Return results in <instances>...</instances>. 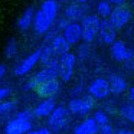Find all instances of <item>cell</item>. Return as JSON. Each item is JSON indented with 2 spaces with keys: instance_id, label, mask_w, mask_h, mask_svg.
<instances>
[{
  "instance_id": "obj_1",
  "label": "cell",
  "mask_w": 134,
  "mask_h": 134,
  "mask_svg": "<svg viewBox=\"0 0 134 134\" xmlns=\"http://www.w3.org/2000/svg\"><path fill=\"white\" fill-rule=\"evenodd\" d=\"M58 76V64L52 65V66H46L45 69H42L41 72H38L26 85H25V90H36L39 85L45 84L48 81H52V79H56Z\"/></svg>"
},
{
  "instance_id": "obj_2",
  "label": "cell",
  "mask_w": 134,
  "mask_h": 134,
  "mask_svg": "<svg viewBox=\"0 0 134 134\" xmlns=\"http://www.w3.org/2000/svg\"><path fill=\"white\" fill-rule=\"evenodd\" d=\"M74 69H75V55L74 53L68 52L58 59V75L64 82H68L71 79Z\"/></svg>"
},
{
  "instance_id": "obj_3",
  "label": "cell",
  "mask_w": 134,
  "mask_h": 134,
  "mask_svg": "<svg viewBox=\"0 0 134 134\" xmlns=\"http://www.w3.org/2000/svg\"><path fill=\"white\" fill-rule=\"evenodd\" d=\"M81 29H82V39H84L87 43L92 42L95 39V36L98 35V29H99V19L98 16L95 15H91L84 18L81 25Z\"/></svg>"
},
{
  "instance_id": "obj_4",
  "label": "cell",
  "mask_w": 134,
  "mask_h": 134,
  "mask_svg": "<svg viewBox=\"0 0 134 134\" xmlns=\"http://www.w3.org/2000/svg\"><path fill=\"white\" fill-rule=\"evenodd\" d=\"M48 117H49L48 124L51 127V131H61L68 124V110L65 107H55Z\"/></svg>"
},
{
  "instance_id": "obj_5",
  "label": "cell",
  "mask_w": 134,
  "mask_h": 134,
  "mask_svg": "<svg viewBox=\"0 0 134 134\" xmlns=\"http://www.w3.org/2000/svg\"><path fill=\"white\" fill-rule=\"evenodd\" d=\"M94 107V99L92 97L87 98H74L68 104V110L75 115H87Z\"/></svg>"
},
{
  "instance_id": "obj_6",
  "label": "cell",
  "mask_w": 134,
  "mask_h": 134,
  "mask_svg": "<svg viewBox=\"0 0 134 134\" xmlns=\"http://www.w3.org/2000/svg\"><path fill=\"white\" fill-rule=\"evenodd\" d=\"M131 19V12L124 6H118L114 10H111L110 13V23L113 25L115 29H122L125 25L130 22Z\"/></svg>"
},
{
  "instance_id": "obj_7",
  "label": "cell",
  "mask_w": 134,
  "mask_h": 134,
  "mask_svg": "<svg viewBox=\"0 0 134 134\" xmlns=\"http://www.w3.org/2000/svg\"><path fill=\"white\" fill-rule=\"evenodd\" d=\"M111 55L117 61L125 62V61H131V58H133V51L125 45V42L117 41L115 39L111 43Z\"/></svg>"
},
{
  "instance_id": "obj_8",
  "label": "cell",
  "mask_w": 134,
  "mask_h": 134,
  "mask_svg": "<svg viewBox=\"0 0 134 134\" xmlns=\"http://www.w3.org/2000/svg\"><path fill=\"white\" fill-rule=\"evenodd\" d=\"M32 125H33L32 120L15 118L7 122L6 128H4V133L6 134H26L27 131L32 130Z\"/></svg>"
},
{
  "instance_id": "obj_9",
  "label": "cell",
  "mask_w": 134,
  "mask_h": 134,
  "mask_svg": "<svg viewBox=\"0 0 134 134\" xmlns=\"http://www.w3.org/2000/svg\"><path fill=\"white\" fill-rule=\"evenodd\" d=\"M90 94L92 98H105V97L110 94V85H108V81L104 78H95L90 85Z\"/></svg>"
},
{
  "instance_id": "obj_10",
  "label": "cell",
  "mask_w": 134,
  "mask_h": 134,
  "mask_svg": "<svg viewBox=\"0 0 134 134\" xmlns=\"http://www.w3.org/2000/svg\"><path fill=\"white\" fill-rule=\"evenodd\" d=\"M39 56H41V48H39V49H36L33 53H30V55L25 59V61H22L20 64L16 66L15 74L20 76V75H25V74L30 72V71L35 68V65L39 62Z\"/></svg>"
},
{
  "instance_id": "obj_11",
  "label": "cell",
  "mask_w": 134,
  "mask_h": 134,
  "mask_svg": "<svg viewBox=\"0 0 134 134\" xmlns=\"http://www.w3.org/2000/svg\"><path fill=\"white\" fill-rule=\"evenodd\" d=\"M62 38L69 43V46H71V45L78 43V42L82 39L81 25H79V23H69L64 29V35H62Z\"/></svg>"
},
{
  "instance_id": "obj_12",
  "label": "cell",
  "mask_w": 134,
  "mask_h": 134,
  "mask_svg": "<svg viewBox=\"0 0 134 134\" xmlns=\"http://www.w3.org/2000/svg\"><path fill=\"white\" fill-rule=\"evenodd\" d=\"M98 33H99V36H101L102 42L107 43V45H111L117 39V29L108 20H101L99 22Z\"/></svg>"
},
{
  "instance_id": "obj_13",
  "label": "cell",
  "mask_w": 134,
  "mask_h": 134,
  "mask_svg": "<svg viewBox=\"0 0 134 134\" xmlns=\"http://www.w3.org/2000/svg\"><path fill=\"white\" fill-rule=\"evenodd\" d=\"M59 81L58 79H52V81H48L45 84L39 85L36 88V92L39 97H43V98H53L56 94L59 92Z\"/></svg>"
},
{
  "instance_id": "obj_14",
  "label": "cell",
  "mask_w": 134,
  "mask_h": 134,
  "mask_svg": "<svg viewBox=\"0 0 134 134\" xmlns=\"http://www.w3.org/2000/svg\"><path fill=\"white\" fill-rule=\"evenodd\" d=\"M52 23H53V22L49 20V19H48L46 16L41 12V10L36 12L35 16H33V27H35V30H36L38 35H45V33L51 29Z\"/></svg>"
},
{
  "instance_id": "obj_15",
  "label": "cell",
  "mask_w": 134,
  "mask_h": 134,
  "mask_svg": "<svg viewBox=\"0 0 134 134\" xmlns=\"http://www.w3.org/2000/svg\"><path fill=\"white\" fill-rule=\"evenodd\" d=\"M51 48H52L53 53L56 55L58 59L61 58V56H64L65 53H68L71 49L69 43H68L62 36H55V38L52 39V42H51Z\"/></svg>"
},
{
  "instance_id": "obj_16",
  "label": "cell",
  "mask_w": 134,
  "mask_h": 134,
  "mask_svg": "<svg viewBox=\"0 0 134 134\" xmlns=\"http://www.w3.org/2000/svg\"><path fill=\"white\" fill-rule=\"evenodd\" d=\"M98 131H99V127L94 121V118H87L78 127H75L74 134H97Z\"/></svg>"
},
{
  "instance_id": "obj_17",
  "label": "cell",
  "mask_w": 134,
  "mask_h": 134,
  "mask_svg": "<svg viewBox=\"0 0 134 134\" xmlns=\"http://www.w3.org/2000/svg\"><path fill=\"white\" fill-rule=\"evenodd\" d=\"M56 107V101L53 98H46L45 101H42L41 104L36 107L35 110V115L42 118V117H48L51 113L53 111V108Z\"/></svg>"
},
{
  "instance_id": "obj_18",
  "label": "cell",
  "mask_w": 134,
  "mask_h": 134,
  "mask_svg": "<svg viewBox=\"0 0 134 134\" xmlns=\"http://www.w3.org/2000/svg\"><path fill=\"white\" fill-rule=\"evenodd\" d=\"M39 61H42V64L46 65V66H52V65L58 64V58L53 53L51 45H46V46L41 48V56H39Z\"/></svg>"
},
{
  "instance_id": "obj_19",
  "label": "cell",
  "mask_w": 134,
  "mask_h": 134,
  "mask_svg": "<svg viewBox=\"0 0 134 134\" xmlns=\"http://www.w3.org/2000/svg\"><path fill=\"white\" fill-rule=\"evenodd\" d=\"M41 12L46 16L49 20H55L58 16V3L56 0H45L41 6Z\"/></svg>"
},
{
  "instance_id": "obj_20",
  "label": "cell",
  "mask_w": 134,
  "mask_h": 134,
  "mask_svg": "<svg viewBox=\"0 0 134 134\" xmlns=\"http://www.w3.org/2000/svg\"><path fill=\"white\" fill-rule=\"evenodd\" d=\"M33 16H35V9H33V6H29L23 13H22L20 18H19V22H18L19 29L23 30V32L29 29L30 25L33 23Z\"/></svg>"
},
{
  "instance_id": "obj_21",
  "label": "cell",
  "mask_w": 134,
  "mask_h": 134,
  "mask_svg": "<svg viewBox=\"0 0 134 134\" xmlns=\"http://www.w3.org/2000/svg\"><path fill=\"white\" fill-rule=\"evenodd\" d=\"M108 85H110V92L113 94H122L125 90H127V81L124 78L118 75H113L108 81Z\"/></svg>"
},
{
  "instance_id": "obj_22",
  "label": "cell",
  "mask_w": 134,
  "mask_h": 134,
  "mask_svg": "<svg viewBox=\"0 0 134 134\" xmlns=\"http://www.w3.org/2000/svg\"><path fill=\"white\" fill-rule=\"evenodd\" d=\"M65 15H66V20H68V22H72V23H78V20L82 18L84 12H82V7H81V6L72 4V6H69V7L66 9Z\"/></svg>"
},
{
  "instance_id": "obj_23",
  "label": "cell",
  "mask_w": 134,
  "mask_h": 134,
  "mask_svg": "<svg viewBox=\"0 0 134 134\" xmlns=\"http://www.w3.org/2000/svg\"><path fill=\"white\" fill-rule=\"evenodd\" d=\"M97 10H98V15L102 16V18H108L111 13V4L108 2H99L98 6H97Z\"/></svg>"
},
{
  "instance_id": "obj_24",
  "label": "cell",
  "mask_w": 134,
  "mask_h": 134,
  "mask_svg": "<svg viewBox=\"0 0 134 134\" xmlns=\"http://www.w3.org/2000/svg\"><path fill=\"white\" fill-rule=\"evenodd\" d=\"M18 43H16L15 41H10L9 43H7V46H6V49H4V56H6V58H13V56L16 55V53H18Z\"/></svg>"
},
{
  "instance_id": "obj_25",
  "label": "cell",
  "mask_w": 134,
  "mask_h": 134,
  "mask_svg": "<svg viewBox=\"0 0 134 134\" xmlns=\"http://www.w3.org/2000/svg\"><path fill=\"white\" fill-rule=\"evenodd\" d=\"M16 108V102L15 101H4L0 102V115L2 114H9L12 111H15Z\"/></svg>"
},
{
  "instance_id": "obj_26",
  "label": "cell",
  "mask_w": 134,
  "mask_h": 134,
  "mask_svg": "<svg viewBox=\"0 0 134 134\" xmlns=\"http://www.w3.org/2000/svg\"><path fill=\"white\" fill-rule=\"evenodd\" d=\"M120 113H121V115H122V117H125V118H127L128 121H131V122L134 121V108H133V105H131V104L121 107Z\"/></svg>"
},
{
  "instance_id": "obj_27",
  "label": "cell",
  "mask_w": 134,
  "mask_h": 134,
  "mask_svg": "<svg viewBox=\"0 0 134 134\" xmlns=\"http://www.w3.org/2000/svg\"><path fill=\"white\" fill-rule=\"evenodd\" d=\"M94 121L97 122V125L98 127H101V125H104V124H108V117L105 115L102 111H97L95 114H94Z\"/></svg>"
},
{
  "instance_id": "obj_28",
  "label": "cell",
  "mask_w": 134,
  "mask_h": 134,
  "mask_svg": "<svg viewBox=\"0 0 134 134\" xmlns=\"http://www.w3.org/2000/svg\"><path fill=\"white\" fill-rule=\"evenodd\" d=\"M16 118H19V120H32V111H29V110L22 111V113L18 114Z\"/></svg>"
},
{
  "instance_id": "obj_29",
  "label": "cell",
  "mask_w": 134,
  "mask_h": 134,
  "mask_svg": "<svg viewBox=\"0 0 134 134\" xmlns=\"http://www.w3.org/2000/svg\"><path fill=\"white\" fill-rule=\"evenodd\" d=\"M52 131L49 130V128H46V127H42V128H38V130H30V131H27L26 134H51Z\"/></svg>"
},
{
  "instance_id": "obj_30",
  "label": "cell",
  "mask_w": 134,
  "mask_h": 134,
  "mask_svg": "<svg viewBox=\"0 0 134 134\" xmlns=\"http://www.w3.org/2000/svg\"><path fill=\"white\" fill-rule=\"evenodd\" d=\"M99 131H101V134H114V128L111 127L110 124H104L99 127Z\"/></svg>"
},
{
  "instance_id": "obj_31",
  "label": "cell",
  "mask_w": 134,
  "mask_h": 134,
  "mask_svg": "<svg viewBox=\"0 0 134 134\" xmlns=\"http://www.w3.org/2000/svg\"><path fill=\"white\" fill-rule=\"evenodd\" d=\"M9 94H10V90H9V88H0V102H2V99L6 98Z\"/></svg>"
},
{
  "instance_id": "obj_32",
  "label": "cell",
  "mask_w": 134,
  "mask_h": 134,
  "mask_svg": "<svg viewBox=\"0 0 134 134\" xmlns=\"http://www.w3.org/2000/svg\"><path fill=\"white\" fill-rule=\"evenodd\" d=\"M114 134H133V131L128 130V128H120V130L114 131Z\"/></svg>"
},
{
  "instance_id": "obj_33",
  "label": "cell",
  "mask_w": 134,
  "mask_h": 134,
  "mask_svg": "<svg viewBox=\"0 0 134 134\" xmlns=\"http://www.w3.org/2000/svg\"><path fill=\"white\" fill-rule=\"evenodd\" d=\"M68 25H69V22H68L66 19L64 18V19H62V20H61V23H59V29H61V30H64L65 27L68 26Z\"/></svg>"
},
{
  "instance_id": "obj_34",
  "label": "cell",
  "mask_w": 134,
  "mask_h": 134,
  "mask_svg": "<svg viewBox=\"0 0 134 134\" xmlns=\"http://www.w3.org/2000/svg\"><path fill=\"white\" fill-rule=\"evenodd\" d=\"M125 0H108V3H114V4H117V6H122Z\"/></svg>"
},
{
  "instance_id": "obj_35",
  "label": "cell",
  "mask_w": 134,
  "mask_h": 134,
  "mask_svg": "<svg viewBox=\"0 0 134 134\" xmlns=\"http://www.w3.org/2000/svg\"><path fill=\"white\" fill-rule=\"evenodd\" d=\"M128 101L130 102L134 101V88H130V92H128Z\"/></svg>"
},
{
  "instance_id": "obj_36",
  "label": "cell",
  "mask_w": 134,
  "mask_h": 134,
  "mask_svg": "<svg viewBox=\"0 0 134 134\" xmlns=\"http://www.w3.org/2000/svg\"><path fill=\"white\" fill-rule=\"evenodd\" d=\"M4 74H6V65H0V78L4 76Z\"/></svg>"
}]
</instances>
